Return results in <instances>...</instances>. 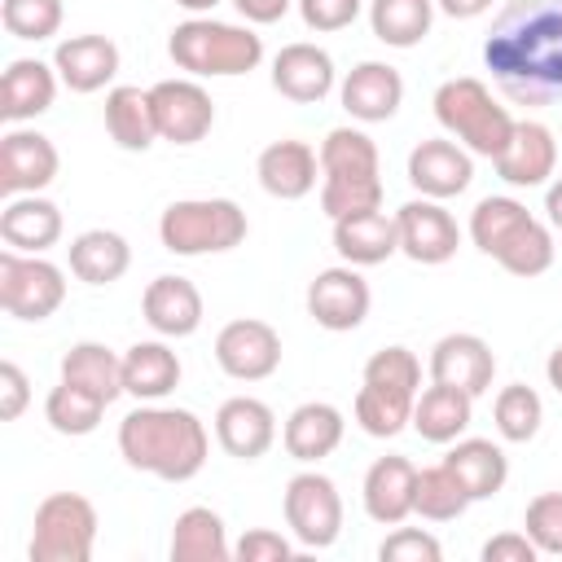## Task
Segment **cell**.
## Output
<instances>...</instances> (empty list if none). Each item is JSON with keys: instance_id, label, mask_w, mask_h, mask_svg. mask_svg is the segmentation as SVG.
Listing matches in <instances>:
<instances>
[{"instance_id": "39", "label": "cell", "mask_w": 562, "mask_h": 562, "mask_svg": "<svg viewBox=\"0 0 562 562\" xmlns=\"http://www.w3.org/2000/svg\"><path fill=\"white\" fill-rule=\"evenodd\" d=\"M105 408H110V404H105L101 395H92V391L66 382V378H61V382L48 391V400H44V417H48V426H53L57 435H70V439L92 435V430L101 426Z\"/></svg>"}, {"instance_id": "5", "label": "cell", "mask_w": 562, "mask_h": 562, "mask_svg": "<svg viewBox=\"0 0 562 562\" xmlns=\"http://www.w3.org/2000/svg\"><path fill=\"white\" fill-rule=\"evenodd\" d=\"M435 119H439V127L457 140V145H465L470 154H479V158H496L505 145H509V136H514V114L487 92V83L483 79H474V75H461V79H443L439 88H435Z\"/></svg>"}, {"instance_id": "48", "label": "cell", "mask_w": 562, "mask_h": 562, "mask_svg": "<svg viewBox=\"0 0 562 562\" xmlns=\"http://www.w3.org/2000/svg\"><path fill=\"white\" fill-rule=\"evenodd\" d=\"M233 558L237 562H290L294 558V544L281 531H272V527H250L233 544Z\"/></svg>"}, {"instance_id": "33", "label": "cell", "mask_w": 562, "mask_h": 562, "mask_svg": "<svg viewBox=\"0 0 562 562\" xmlns=\"http://www.w3.org/2000/svg\"><path fill=\"white\" fill-rule=\"evenodd\" d=\"M167 553L171 562H228L233 544H228L224 518L211 505H189L184 514H176Z\"/></svg>"}, {"instance_id": "35", "label": "cell", "mask_w": 562, "mask_h": 562, "mask_svg": "<svg viewBox=\"0 0 562 562\" xmlns=\"http://www.w3.org/2000/svg\"><path fill=\"white\" fill-rule=\"evenodd\" d=\"M321 180H369L382 171L378 145L360 127H334L321 140Z\"/></svg>"}, {"instance_id": "9", "label": "cell", "mask_w": 562, "mask_h": 562, "mask_svg": "<svg viewBox=\"0 0 562 562\" xmlns=\"http://www.w3.org/2000/svg\"><path fill=\"white\" fill-rule=\"evenodd\" d=\"M281 509H285V527L290 536L303 544V549H329L342 531V496L334 487L329 474L321 470H303L285 483V496H281Z\"/></svg>"}, {"instance_id": "4", "label": "cell", "mask_w": 562, "mask_h": 562, "mask_svg": "<svg viewBox=\"0 0 562 562\" xmlns=\"http://www.w3.org/2000/svg\"><path fill=\"white\" fill-rule=\"evenodd\" d=\"M167 53L193 79H233V75H250L263 61V40L237 22L189 18L171 31Z\"/></svg>"}, {"instance_id": "49", "label": "cell", "mask_w": 562, "mask_h": 562, "mask_svg": "<svg viewBox=\"0 0 562 562\" xmlns=\"http://www.w3.org/2000/svg\"><path fill=\"white\" fill-rule=\"evenodd\" d=\"M26 404H31V382H26V373H22L13 360H4V364H0V422H18V417L26 413Z\"/></svg>"}, {"instance_id": "18", "label": "cell", "mask_w": 562, "mask_h": 562, "mask_svg": "<svg viewBox=\"0 0 562 562\" xmlns=\"http://www.w3.org/2000/svg\"><path fill=\"white\" fill-rule=\"evenodd\" d=\"M492 162H496V176L505 184H514V189H540L558 171V140H553V132L544 123L518 119L509 145Z\"/></svg>"}, {"instance_id": "21", "label": "cell", "mask_w": 562, "mask_h": 562, "mask_svg": "<svg viewBox=\"0 0 562 562\" xmlns=\"http://www.w3.org/2000/svg\"><path fill=\"white\" fill-rule=\"evenodd\" d=\"M338 101L351 119L360 123H386L395 119V110L404 105V79L395 66L386 61H360L347 70V79L338 83Z\"/></svg>"}, {"instance_id": "25", "label": "cell", "mask_w": 562, "mask_h": 562, "mask_svg": "<svg viewBox=\"0 0 562 562\" xmlns=\"http://www.w3.org/2000/svg\"><path fill=\"white\" fill-rule=\"evenodd\" d=\"M57 66L40 57H13L4 79H0V119L4 123H26L40 119L53 97H57Z\"/></svg>"}, {"instance_id": "31", "label": "cell", "mask_w": 562, "mask_h": 562, "mask_svg": "<svg viewBox=\"0 0 562 562\" xmlns=\"http://www.w3.org/2000/svg\"><path fill=\"white\" fill-rule=\"evenodd\" d=\"M66 255H70V272L83 285H114L127 272V263H132V246L114 228H88V233H79L66 246Z\"/></svg>"}, {"instance_id": "23", "label": "cell", "mask_w": 562, "mask_h": 562, "mask_svg": "<svg viewBox=\"0 0 562 562\" xmlns=\"http://www.w3.org/2000/svg\"><path fill=\"white\" fill-rule=\"evenodd\" d=\"M140 312L154 334L162 338H189L202 325V294L189 277H154L140 294Z\"/></svg>"}, {"instance_id": "40", "label": "cell", "mask_w": 562, "mask_h": 562, "mask_svg": "<svg viewBox=\"0 0 562 562\" xmlns=\"http://www.w3.org/2000/svg\"><path fill=\"white\" fill-rule=\"evenodd\" d=\"M470 492L461 487V479L439 461V465H426L417 470V501H413V514H422L426 522H452L470 509Z\"/></svg>"}, {"instance_id": "54", "label": "cell", "mask_w": 562, "mask_h": 562, "mask_svg": "<svg viewBox=\"0 0 562 562\" xmlns=\"http://www.w3.org/2000/svg\"><path fill=\"white\" fill-rule=\"evenodd\" d=\"M544 378H549V386L562 395V342L549 351V360H544Z\"/></svg>"}, {"instance_id": "38", "label": "cell", "mask_w": 562, "mask_h": 562, "mask_svg": "<svg viewBox=\"0 0 562 562\" xmlns=\"http://www.w3.org/2000/svg\"><path fill=\"white\" fill-rule=\"evenodd\" d=\"M413 404H417V395H408V391H386V386L360 382L351 413H356V426H360L364 435H373V439H395L404 426H413Z\"/></svg>"}, {"instance_id": "8", "label": "cell", "mask_w": 562, "mask_h": 562, "mask_svg": "<svg viewBox=\"0 0 562 562\" xmlns=\"http://www.w3.org/2000/svg\"><path fill=\"white\" fill-rule=\"evenodd\" d=\"M66 303V277L44 255L0 250V307L13 321H48Z\"/></svg>"}, {"instance_id": "44", "label": "cell", "mask_w": 562, "mask_h": 562, "mask_svg": "<svg viewBox=\"0 0 562 562\" xmlns=\"http://www.w3.org/2000/svg\"><path fill=\"white\" fill-rule=\"evenodd\" d=\"M378 206H382V176H369V180H321V211L329 220L378 211Z\"/></svg>"}, {"instance_id": "43", "label": "cell", "mask_w": 562, "mask_h": 562, "mask_svg": "<svg viewBox=\"0 0 562 562\" xmlns=\"http://www.w3.org/2000/svg\"><path fill=\"white\" fill-rule=\"evenodd\" d=\"M360 382L417 395V391H422V360H417L408 347H382V351H373V356L364 360Z\"/></svg>"}, {"instance_id": "24", "label": "cell", "mask_w": 562, "mask_h": 562, "mask_svg": "<svg viewBox=\"0 0 562 562\" xmlns=\"http://www.w3.org/2000/svg\"><path fill=\"white\" fill-rule=\"evenodd\" d=\"M53 66L70 92H101L119 75V44L105 35H66L53 48Z\"/></svg>"}, {"instance_id": "17", "label": "cell", "mask_w": 562, "mask_h": 562, "mask_svg": "<svg viewBox=\"0 0 562 562\" xmlns=\"http://www.w3.org/2000/svg\"><path fill=\"white\" fill-rule=\"evenodd\" d=\"M338 83V70H334V57L321 48V44H285L277 57H272V88L294 101V105H316L334 92Z\"/></svg>"}, {"instance_id": "1", "label": "cell", "mask_w": 562, "mask_h": 562, "mask_svg": "<svg viewBox=\"0 0 562 562\" xmlns=\"http://www.w3.org/2000/svg\"><path fill=\"white\" fill-rule=\"evenodd\" d=\"M483 66L514 105H553L562 97V0H509L483 40Z\"/></svg>"}, {"instance_id": "26", "label": "cell", "mask_w": 562, "mask_h": 562, "mask_svg": "<svg viewBox=\"0 0 562 562\" xmlns=\"http://www.w3.org/2000/svg\"><path fill=\"white\" fill-rule=\"evenodd\" d=\"M0 241L22 255H44L61 241V211L40 193H18L0 211Z\"/></svg>"}, {"instance_id": "16", "label": "cell", "mask_w": 562, "mask_h": 562, "mask_svg": "<svg viewBox=\"0 0 562 562\" xmlns=\"http://www.w3.org/2000/svg\"><path fill=\"white\" fill-rule=\"evenodd\" d=\"M430 382H443V386H457L465 395H483L496 378V356L487 347V338L479 334H443L435 347H430Z\"/></svg>"}, {"instance_id": "55", "label": "cell", "mask_w": 562, "mask_h": 562, "mask_svg": "<svg viewBox=\"0 0 562 562\" xmlns=\"http://www.w3.org/2000/svg\"><path fill=\"white\" fill-rule=\"evenodd\" d=\"M176 4H180V9H189V13H198V18H206L220 0H176Z\"/></svg>"}, {"instance_id": "20", "label": "cell", "mask_w": 562, "mask_h": 562, "mask_svg": "<svg viewBox=\"0 0 562 562\" xmlns=\"http://www.w3.org/2000/svg\"><path fill=\"white\" fill-rule=\"evenodd\" d=\"M215 439L237 461H259L277 443V417L255 395H233L215 408Z\"/></svg>"}, {"instance_id": "46", "label": "cell", "mask_w": 562, "mask_h": 562, "mask_svg": "<svg viewBox=\"0 0 562 562\" xmlns=\"http://www.w3.org/2000/svg\"><path fill=\"white\" fill-rule=\"evenodd\" d=\"M378 558H382V562H439L443 549H439V540H435L430 531H422V527H395V531L378 544Z\"/></svg>"}, {"instance_id": "41", "label": "cell", "mask_w": 562, "mask_h": 562, "mask_svg": "<svg viewBox=\"0 0 562 562\" xmlns=\"http://www.w3.org/2000/svg\"><path fill=\"white\" fill-rule=\"evenodd\" d=\"M492 422H496L501 439H509V443H531V439L540 435L544 404H540V395H536L531 386L509 382V386H501V395H496V404H492Z\"/></svg>"}, {"instance_id": "11", "label": "cell", "mask_w": 562, "mask_h": 562, "mask_svg": "<svg viewBox=\"0 0 562 562\" xmlns=\"http://www.w3.org/2000/svg\"><path fill=\"white\" fill-rule=\"evenodd\" d=\"M215 364L237 382H263L281 369V334L268 321L237 316L215 334Z\"/></svg>"}, {"instance_id": "29", "label": "cell", "mask_w": 562, "mask_h": 562, "mask_svg": "<svg viewBox=\"0 0 562 562\" xmlns=\"http://www.w3.org/2000/svg\"><path fill=\"white\" fill-rule=\"evenodd\" d=\"M180 356L149 338V342H132L123 351V395H136L140 404H158L180 386Z\"/></svg>"}, {"instance_id": "52", "label": "cell", "mask_w": 562, "mask_h": 562, "mask_svg": "<svg viewBox=\"0 0 562 562\" xmlns=\"http://www.w3.org/2000/svg\"><path fill=\"white\" fill-rule=\"evenodd\" d=\"M492 4H496V0H435V9L448 13V18H457V22H470V18L487 13Z\"/></svg>"}, {"instance_id": "3", "label": "cell", "mask_w": 562, "mask_h": 562, "mask_svg": "<svg viewBox=\"0 0 562 562\" xmlns=\"http://www.w3.org/2000/svg\"><path fill=\"white\" fill-rule=\"evenodd\" d=\"M470 241L514 277H540L553 268V233L509 193L474 202Z\"/></svg>"}, {"instance_id": "27", "label": "cell", "mask_w": 562, "mask_h": 562, "mask_svg": "<svg viewBox=\"0 0 562 562\" xmlns=\"http://www.w3.org/2000/svg\"><path fill=\"white\" fill-rule=\"evenodd\" d=\"M334 250H338V259L351 263V268L386 263V259L400 250L395 215H386V211L378 206V211H360V215L334 220Z\"/></svg>"}, {"instance_id": "28", "label": "cell", "mask_w": 562, "mask_h": 562, "mask_svg": "<svg viewBox=\"0 0 562 562\" xmlns=\"http://www.w3.org/2000/svg\"><path fill=\"white\" fill-rule=\"evenodd\" d=\"M342 430H347V422H342V413H338L334 404L307 400V404H299V408L285 417L281 443H285V452H290L294 461L316 465V461H325V457L342 443Z\"/></svg>"}, {"instance_id": "13", "label": "cell", "mask_w": 562, "mask_h": 562, "mask_svg": "<svg viewBox=\"0 0 562 562\" xmlns=\"http://www.w3.org/2000/svg\"><path fill=\"white\" fill-rule=\"evenodd\" d=\"M395 228H400V255H408L413 263H448L461 246V228L452 220V211L435 198H413L395 211Z\"/></svg>"}, {"instance_id": "10", "label": "cell", "mask_w": 562, "mask_h": 562, "mask_svg": "<svg viewBox=\"0 0 562 562\" xmlns=\"http://www.w3.org/2000/svg\"><path fill=\"white\" fill-rule=\"evenodd\" d=\"M149 105H154L158 140L198 145V140L215 127V101H211V92H206L193 75L154 83V88H149Z\"/></svg>"}, {"instance_id": "2", "label": "cell", "mask_w": 562, "mask_h": 562, "mask_svg": "<svg viewBox=\"0 0 562 562\" xmlns=\"http://www.w3.org/2000/svg\"><path fill=\"white\" fill-rule=\"evenodd\" d=\"M119 452L140 474H154L162 483H189L206 465L211 435L189 408L140 404L119 422Z\"/></svg>"}, {"instance_id": "37", "label": "cell", "mask_w": 562, "mask_h": 562, "mask_svg": "<svg viewBox=\"0 0 562 562\" xmlns=\"http://www.w3.org/2000/svg\"><path fill=\"white\" fill-rule=\"evenodd\" d=\"M435 0H369V26L386 48H417L430 35Z\"/></svg>"}, {"instance_id": "22", "label": "cell", "mask_w": 562, "mask_h": 562, "mask_svg": "<svg viewBox=\"0 0 562 562\" xmlns=\"http://www.w3.org/2000/svg\"><path fill=\"white\" fill-rule=\"evenodd\" d=\"M360 501H364V514L382 527H400L408 514H413V501H417V465L400 452L391 457H378L364 474V487H360Z\"/></svg>"}, {"instance_id": "30", "label": "cell", "mask_w": 562, "mask_h": 562, "mask_svg": "<svg viewBox=\"0 0 562 562\" xmlns=\"http://www.w3.org/2000/svg\"><path fill=\"white\" fill-rule=\"evenodd\" d=\"M470 422H474V395H465L457 386H443V382H430L426 391H417L413 430L426 443H452L470 430Z\"/></svg>"}, {"instance_id": "15", "label": "cell", "mask_w": 562, "mask_h": 562, "mask_svg": "<svg viewBox=\"0 0 562 562\" xmlns=\"http://www.w3.org/2000/svg\"><path fill=\"white\" fill-rule=\"evenodd\" d=\"M474 180V154L465 145H457L452 136H430L408 154V184L422 198H457L465 193Z\"/></svg>"}, {"instance_id": "42", "label": "cell", "mask_w": 562, "mask_h": 562, "mask_svg": "<svg viewBox=\"0 0 562 562\" xmlns=\"http://www.w3.org/2000/svg\"><path fill=\"white\" fill-rule=\"evenodd\" d=\"M61 0H0V22L13 40H53L61 31Z\"/></svg>"}, {"instance_id": "53", "label": "cell", "mask_w": 562, "mask_h": 562, "mask_svg": "<svg viewBox=\"0 0 562 562\" xmlns=\"http://www.w3.org/2000/svg\"><path fill=\"white\" fill-rule=\"evenodd\" d=\"M544 215H549V224H553V228H562V176L544 189Z\"/></svg>"}, {"instance_id": "12", "label": "cell", "mask_w": 562, "mask_h": 562, "mask_svg": "<svg viewBox=\"0 0 562 562\" xmlns=\"http://www.w3.org/2000/svg\"><path fill=\"white\" fill-rule=\"evenodd\" d=\"M369 281L351 268V263H338V268H321L307 285V316L329 329V334H347V329H360L364 316H369Z\"/></svg>"}, {"instance_id": "6", "label": "cell", "mask_w": 562, "mask_h": 562, "mask_svg": "<svg viewBox=\"0 0 562 562\" xmlns=\"http://www.w3.org/2000/svg\"><path fill=\"white\" fill-rule=\"evenodd\" d=\"M250 233L246 211L233 198H180L158 215V237L162 250L171 255H224L241 246Z\"/></svg>"}, {"instance_id": "34", "label": "cell", "mask_w": 562, "mask_h": 562, "mask_svg": "<svg viewBox=\"0 0 562 562\" xmlns=\"http://www.w3.org/2000/svg\"><path fill=\"white\" fill-rule=\"evenodd\" d=\"M105 132L119 149L127 154H145L154 140H158V127H154V105H149V88H132V83H119L105 92Z\"/></svg>"}, {"instance_id": "45", "label": "cell", "mask_w": 562, "mask_h": 562, "mask_svg": "<svg viewBox=\"0 0 562 562\" xmlns=\"http://www.w3.org/2000/svg\"><path fill=\"white\" fill-rule=\"evenodd\" d=\"M522 531L531 536V544L540 549V558H562V492H540L527 501L522 514Z\"/></svg>"}, {"instance_id": "14", "label": "cell", "mask_w": 562, "mask_h": 562, "mask_svg": "<svg viewBox=\"0 0 562 562\" xmlns=\"http://www.w3.org/2000/svg\"><path fill=\"white\" fill-rule=\"evenodd\" d=\"M57 167H61L57 145L44 132H35V127H9L0 136V189L9 198L48 189L57 180Z\"/></svg>"}, {"instance_id": "19", "label": "cell", "mask_w": 562, "mask_h": 562, "mask_svg": "<svg viewBox=\"0 0 562 562\" xmlns=\"http://www.w3.org/2000/svg\"><path fill=\"white\" fill-rule=\"evenodd\" d=\"M255 176H259V184H263L268 198L299 202V198H307V193L316 189V180H321V154H316L307 140L285 136V140H272V145L259 149Z\"/></svg>"}, {"instance_id": "50", "label": "cell", "mask_w": 562, "mask_h": 562, "mask_svg": "<svg viewBox=\"0 0 562 562\" xmlns=\"http://www.w3.org/2000/svg\"><path fill=\"white\" fill-rule=\"evenodd\" d=\"M479 558H483V562H536L540 549L531 544L527 531H501V536H492V540L483 544Z\"/></svg>"}, {"instance_id": "47", "label": "cell", "mask_w": 562, "mask_h": 562, "mask_svg": "<svg viewBox=\"0 0 562 562\" xmlns=\"http://www.w3.org/2000/svg\"><path fill=\"white\" fill-rule=\"evenodd\" d=\"M364 0H299V18L307 31L316 35H329V31H342L360 18Z\"/></svg>"}, {"instance_id": "36", "label": "cell", "mask_w": 562, "mask_h": 562, "mask_svg": "<svg viewBox=\"0 0 562 562\" xmlns=\"http://www.w3.org/2000/svg\"><path fill=\"white\" fill-rule=\"evenodd\" d=\"M61 378L114 404L123 395V356H114L105 342H75L61 356Z\"/></svg>"}, {"instance_id": "7", "label": "cell", "mask_w": 562, "mask_h": 562, "mask_svg": "<svg viewBox=\"0 0 562 562\" xmlns=\"http://www.w3.org/2000/svg\"><path fill=\"white\" fill-rule=\"evenodd\" d=\"M97 544V509L79 492H53L35 505V527L26 558L31 562H88Z\"/></svg>"}, {"instance_id": "51", "label": "cell", "mask_w": 562, "mask_h": 562, "mask_svg": "<svg viewBox=\"0 0 562 562\" xmlns=\"http://www.w3.org/2000/svg\"><path fill=\"white\" fill-rule=\"evenodd\" d=\"M233 4H237V13H241L246 22L272 26V22H281V18L290 13V4H299V0H233Z\"/></svg>"}, {"instance_id": "32", "label": "cell", "mask_w": 562, "mask_h": 562, "mask_svg": "<svg viewBox=\"0 0 562 562\" xmlns=\"http://www.w3.org/2000/svg\"><path fill=\"white\" fill-rule=\"evenodd\" d=\"M443 465L461 479L470 501H492L509 479V461H505L501 443H492V439H452Z\"/></svg>"}]
</instances>
